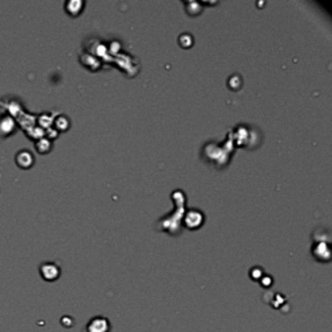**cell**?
Segmentation results:
<instances>
[{
    "mask_svg": "<svg viewBox=\"0 0 332 332\" xmlns=\"http://www.w3.org/2000/svg\"><path fill=\"white\" fill-rule=\"evenodd\" d=\"M109 330H111V325L108 319L103 317L93 318L87 326V332H109Z\"/></svg>",
    "mask_w": 332,
    "mask_h": 332,
    "instance_id": "cell-1",
    "label": "cell"
},
{
    "mask_svg": "<svg viewBox=\"0 0 332 332\" xmlns=\"http://www.w3.org/2000/svg\"><path fill=\"white\" fill-rule=\"evenodd\" d=\"M16 162H17L20 168L26 169L31 166L32 162H34V158H32V154L30 153L29 151H21L16 156Z\"/></svg>",
    "mask_w": 332,
    "mask_h": 332,
    "instance_id": "cell-2",
    "label": "cell"
},
{
    "mask_svg": "<svg viewBox=\"0 0 332 332\" xmlns=\"http://www.w3.org/2000/svg\"><path fill=\"white\" fill-rule=\"evenodd\" d=\"M40 272L43 275V278L47 280H54L59 276L60 272H59V268L55 264H44L42 268H40Z\"/></svg>",
    "mask_w": 332,
    "mask_h": 332,
    "instance_id": "cell-3",
    "label": "cell"
},
{
    "mask_svg": "<svg viewBox=\"0 0 332 332\" xmlns=\"http://www.w3.org/2000/svg\"><path fill=\"white\" fill-rule=\"evenodd\" d=\"M186 225L188 226V227H191V229H196V227H199V226L203 223V215H201V213H199V211H189L188 214L186 215Z\"/></svg>",
    "mask_w": 332,
    "mask_h": 332,
    "instance_id": "cell-4",
    "label": "cell"
}]
</instances>
